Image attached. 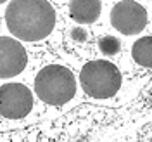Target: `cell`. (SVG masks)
<instances>
[{
  "mask_svg": "<svg viewBox=\"0 0 152 142\" xmlns=\"http://www.w3.org/2000/svg\"><path fill=\"white\" fill-rule=\"evenodd\" d=\"M102 4L97 0H75L69 4V14L80 24H90L99 19Z\"/></svg>",
  "mask_w": 152,
  "mask_h": 142,
  "instance_id": "52a82bcc",
  "label": "cell"
},
{
  "mask_svg": "<svg viewBox=\"0 0 152 142\" xmlns=\"http://www.w3.org/2000/svg\"><path fill=\"white\" fill-rule=\"evenodd\" d=\"M99 49L105 56H116L119 52V49H121V43H119V40L116 37L107 35V37H102L99 40Z\"/></svg>",
  "mask_w": 152,
  "mask_h": 142,
  "instance_id": "9c48e42d",
  "label": "cell"
},
{
  "mask_svg": "<svg viewBox=\"0 0 152 142\" xmlns=\"http://www.w3.org/2000/svg\"><path fill=\"white\" fill-rule=\"evenodd\" d=\"M28 63V54L18 40L9 37L0 38V76L12 78L19 75Z\"/></svg>",
  "mask_w": 152,
  "mask_h": 142,
  "instance_id": "8992f818",
  "label": "cell"
},
{
  "mask_svg": "<svg viewBox=\"0 0 152 142\" xmlns=\"http://www.w3.org/2000/svg\"><path fill=\"white\" fill-rule=\"evenodd\" d=\"M37 95L50 106H62L73 99L76 92L75 75L64 66L50 64L43 68L35 78Z\"/></svg>",
  "mask_w": 152,
  "mask_h": 142,
  "instance_id": "7a4b0ae2",
  "label": "cell"
},
{
  "mask_svg": "<svg viewBox=\"0 0 152 142\" xmlns=\"http://www.w3.org/2000/svg\"><path fill=\"white\" fill-rule=\"evenodd\" d=\"M9 31L19 40H42L56 26V10L48 2L42 0H16L5 10Z\"/></svg>",
  "mask_w": 152,
  "mask_h": 142,
  "instance_id": "6da1fadb",
  "label": "cell"
},
{
  "mask_svg": "<svg viewBox=\"0 0 152 142\" xmlns=\"http://www.w3.org/2000/svg\"><path fill=\"white\" fill-rule=\"evenodd\" d=\"M69 37H71V40L76 42V43H83V42H86V38H88V33H86L85 28H81V26H75V28L71 29Z\"/></svg>",
  "mask_w": 152,
  "mask_h": 142,
  "instance_id": "30bf717a",
  "label": "cell"
},
{
  "mask_svg": "<svg viewBox=\"0 0 152 142\" xmlns=\"http://www.w3.org/2000/svg\"><path fill=\"white\" fill-rule=\"evenodd\" d=\"M33 107V95L26 85L5 83L0 88V113L4 118H24Z\"/></svg>",
  "mask_w": 152,
  "mask_h": 142,
  "instance_id": "277c9868",
  "label": "cell"
},
{
  "mask_svg": "<svg viewBox=\"0 0 152 142\" xmlns=\"http://www.w3.org/2000/svg\"><path fill=\"white\" fill-rule=\"evenodd\" d=\"M80 83L86 95L95 99H107L119 90L121 73L109 61H90L80 73Z\"/></svg>",
  "mask_w": 152,
  "mask_h": 142,
  "instance_id": "3957f363",
  "label": "cell"
},
{
  "mask_svg": "<svg viewBox=\"0 0 152 142\" xmlns=\"http://www.w3.org/2000/svg\"><path fill=\"white\" fill-rule=\"evenodd\" d=\"M111 24L123 35H137L147 24V12L138 2H118L111 10Z\"/></svg>",
  "mask_w": 152,
  "mask_h": 142,
  "instance_id": "5b68a950",
  "label": "cell"
},
{
  "mask_svg": "<svg viewBox=\"0 0 152 142\" xmlns=\"http://www.w3.org/2000/svg\"><path fill=\"white\" fill-rule=\"evenodd\" d=\"M133 61L143 68H152V37H143L133 43Z\"/></svg>",
  "mask_w": 152,
  "mask_h": 142,
  "instance_id": "ba28073f",
  "label": "cell"
}]
</instances>
